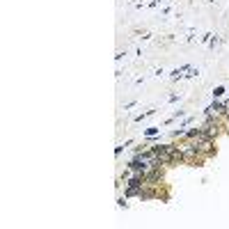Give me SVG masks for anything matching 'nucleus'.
<instances>
[{
    "label": "nucleus",
    "instance_id": "f257e3e1",
    "mask_svg": "<svg viewBox=\"0 0 229 229\" xmlns=\"http://www.w3.org/2000/svg\"><path fill=\"white\" fill-rule=\"evenodd\" d=\"M158 133V126H154V128H147V135H156Z\"/></svg>",
    "mask_w": 229,
    "mask_h": 229
},
{
    "label": "nucleus",
    "instance_id": "f03ea898",
    "mask_svg": "<svg viewBox=\"0 0 229 229\" xmlns=\"http://www.w3.org/2000/svg\"><path fill=\"white\" fill-rule=\"evenodd\" d=\"M227 115H229V112H227Z\"/></svg>",
    "mask_w": 229,
    "mask_h": 229
}]
</instances>
